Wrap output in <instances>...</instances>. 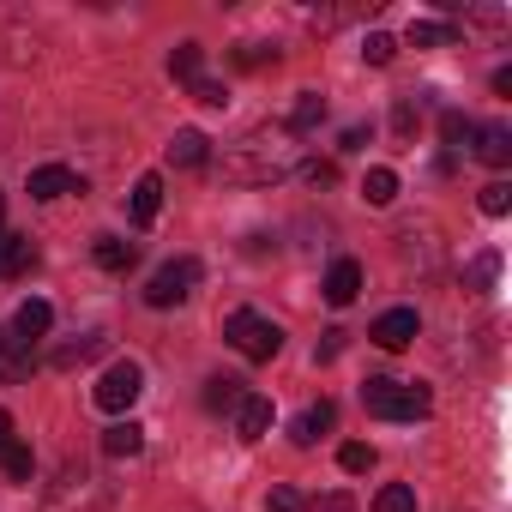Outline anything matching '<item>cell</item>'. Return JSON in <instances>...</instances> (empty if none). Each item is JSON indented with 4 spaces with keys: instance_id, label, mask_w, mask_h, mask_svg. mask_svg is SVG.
Listing matches in <instances>:
<instances>
[{
    "instance_id": "6da1fadb",
    "label": "cell",
    "mask_w": 512,
    "mask_h": 512,
    "mask_svg": "<svg viewBox=\"0 0 512 512\" xmlns=\"http://www.w3.org/2000/svg\"><path fill=\"white\" fill-rule=\"evenodd\" d=\"M296 151H302V145H296L290 127H253L247 139L229 145L223 169H229L235 181H278V175L296 169Z\"/></svg>"
},
{
    "instance_id": "7a4b0ae2",
    "label": "cell",
    "mask_w": 512,
    "mask_h": 512,
    "mask_svg": "<svg viewBox=\"0 0 512 512\" xmlns=\"http://www.w3.org/2000/svg\"><path fill=\"white\" fill-rule=\"evenodd\" d=\"M362 410L380 416V422H422L434 410V398H428V386H410V380H368Z\"/></svg>"
},
{
    "instance_id": "3957f363",
    "label": "cell",
    "mask_w": 512,
    "mask_h": 512,
    "mask_svg": "<svg viewBox=\"0 0 512 512\" xmlns=\"http://www.w3.org/2000/svg\"><path fill=\"white\" fill-rule=\"evenodd\" d=\"M223 338H229V350L247 356V362H272V356L284 350V332H278L266 314H253V308H235V314L223 320Z\"/></svg>"
},
{
    "instance_id": "277c9868",
    "label": "cell",
    "mask_w": 512,
    "mask_h": 512,
    "mask_svg": "<svg viewBox=\"0 0 512 512\" xmlns=\"http://www.w3.org/2000/svg\"><path fill=\"white\" fill-rule=\"evenodd\" d=\"M193 284H199V260H193V253H181V260L157 266V278L145 284V302L151 308H181L193 296Z\"/></svg>"
},
{
    "instance_id": "5b68a950",
    "label": "cell",
    "mask_w": 512,
    "mask_h": 512,
    "mask_svg": "<svg viewBox=\"0 0 512 512\" xmlns=\"http://www.w3.org/2000/svg\"><path fill=\"white\" fill-rule=\"evenodd\" d=\"M139 392H145V368H139V362H115V368H109V374L91 386L97 410H109V416L133 410V404H139Z\"/></svg>"
},
{
    "instance_id": "8992f818",
    "label": "cell",
    "mask_w": 512,
    "mask_h": 512,
    "mask_svg": "<svg viewBox=\"0 0 512 512\" xmlns=\"http://www.w3.org/2000/svg\"><path fill=\"white\" fill-rule=\"evenodd\" d=\"M422 332V320H416V308H386L374 326H368V338L380 344V350H404L410 338Z\"/></svg>"
},
{
    "instance_id": "52a82bcc",
    "label": "cell",
    "mask_w": 512,
    "mask_h": 512,
    "mask_svg": "<svg viewBox=\"0 0 512 512\" xmlns=\"http://www.w3.org/2000/svg\"><path fill=\"white\" fill-rule=\"evenodd\" d=\"M37 368V350L25 338H13V326H0V386H19Z\"/></svg>"
},
{
    "instance_id": "ba28073f",
    "label": "cell",
    "mask_w": 512,
    "mask_h": 512,
    "mask_svg": "<svg viewBox=\"0 0 512 512\" xmlns=\"http://www.w3.org/2000/svg\"><path fill=\"white\" fill-rule=\"evenodd\" d=\"M235 434H241V440H266V434H272V398L247 392V398L235 404Z\"/></svg>"
},
{
    "instance_id": "9c48e42d",
    "label": "cell",
    "mask_w": 512,
    "mask_h": 512,
    "mask_svg": "<svg viewBox=\"0 0 512 512\" xmlns=\"http://www.w3.org/2000/svg\"><path fill=\"white\" fill-rule=\"evenodd\" d=\"M61 193H85V181L73 175V169H61V163H43V169H31V199H61Z\"/></svg>"
},
{
    "instance_id": "30bf717a",
    "label": "cell",
    "mask_w": 512,
    "mask_h": 512,
    "mask_svg": "<svg viewBox=\"0 0 512 512\" xmlns=\"http://www.w3.org/2000/svg\"><path fill=\"white\" fill-rule=\"evenodd\" d=\"M49 326H55V308H49L43 296H31V302H19V314H13V338H25V344H37V338H49Z\"/></svg>"
},
{
    "instance_id": "8fae6325",
    "label": "cell",
    "mask_w": 512,
    "mask_h": 512,
    "mask_svg": "<svg viewBox=\"0 0 512 512\" xmlns=\"http://www.w3.org/2000/svg\"><path fill=\"white\" fill-rule=\"evenodd\" d=\"M332 422H338V404H332V398H320V404H308V410L296 416L290 440H296V446H314L320 434H332Z\"/></svg>"
},
{
    "instance_id": "7c38bea8",
    "label": "cell",
    "mask_w": 512,
    "mask_h": 512,
    "mask_svg": "<svg viewBox=\"0 0 512 512\" xmlns=\"http://www.w3.org/2000/svg\"><path fill=\"white\" fill-rule=\"evenodd\" d=\"M356 296H362V266H356V260H338V266L326 272V302H332V308H350Z\"/></svg>"
},
{
    "instance_id": "4fadbf2b",
    "label": "cell",
    "mask_w": 512,
    "mask_h": 512,
    "mask_svg": "<svg viewBox=\"0 0 512 512\" xmlns=\"http://www.w3.org/2000/svg\"><path fill=\"white\" fill-rule=\"evenodd\" d=\"M31 266H37L31 235H0V278H25Z\"/></svg>"
},
{
    "instance_id": "5bb4252c",
    "label": "cell",
    "mask_w": 512,
    "mask_h": 512,
    "mask_svg": "<svg viewBox=\"0 0 512 512\" xmlns=\"http://www.w3.org/2000/svg\"><path fill=\"white\" fill-rule=\"evenodd\" d=\"M470 139H476V157H482L488 169H506V163H512V127H476Z\"/></svg>"
},
{
    "instance_id": "9a60e30c",
    "label": "cell",
    "mask_w": 512,
    "mask_h": 512,
    "mask_svg": "<svg viewBox=\"0 0 512 512\" xmlns=\"http://www.w3.org/2000/svg\"><path fill=\"white\" fill-rule=\"evenodd\" d=\"M205 151H211V139H205L199 127H181V133L169 139V163H181V169H199Z\"/></svg>"
},
{
    "instance_id": "2e32d148",
    "label": "cell",
    "mask_w": 512,
    "mask_h": 512,
    "mask_svg": "<svg viewBox=\"0 0 512 512\" xmlns=\"http://www.w3.org/2000/svg\"><path fill=\"white\" fill-rule=\"evenodd\" d=\"M163 211V175H139L133 181V223H157Z\"/></svg>"
},
{
    "instance_id": "e0dca14e",
    "label": "cell",
    "mask_w": 512,
    "mask_h": 512,
    "mask_svg": "<svg viewBox=\"0 0 512 512\" xmlns=\"http://www.w3.org/2000/svg\"><path fill=\"white\" fill-rule=\"evenodd\" d=\"M103 452H109V458H139V452H145V428H139L133 416L115 422V428L103 434Z\"/></svg>"
},
{
    "instance_id": "ac0fdd59",
    "label": "cell",
    "mask_w": 512,
    "mask_h": 512,
    "mask_svg": "<svg viewBox=\"0 0 512 512\" xmlns=\"http://www.w3.org/2000/svg\"><path fill=\"white\" fill-rule=\"evenodd\" d=\"M133 260H139V247H133V241H121V235H97V266H103V272H133Z\"/></svg>"
},
{
    "instance_id": "d6986e66",
    "label": "cell",
    "mask_w": 512,
    "mask_h": 512,
    "mask_svg": "<svg viewBox=\"0 0 512 512\" xmlns=\"http://www.w3.org/2000/svg\"><path fill=\"white\" fill-rule=\"evenodd\" d=\"M320 121H326V97H320V91H302V97H296V109H290V133L302 139V133H314Z\"/></svg>"
},
{
    "instance_id": "ffe728a7",
    "label": "cell",
    "mask_w": 512,
    "mask_h": 512,
    "mask_svg": "<svg viewBox=\"0 0 512 512\" xmlns=\"http://www.w3.org/2000/svg\"><path fill=\"white\" fill-rule=\"evenodd\" d=\"M0 470H7V482H31V476H37L31 446H25V440H7V446H0Z\"/></svg>"
},
{
    "instance_id": "44dd1931",
    "label": "cell",
    "mask_w": 512,
    "mask_h": 512,
    "mask_svg": "<svg viewBox=\"0 0 512 512\" xmlns=\"http://www.w3.org/2000/svg\"><path fill=\"white\" fill-rule=\"evenodd\" d=\"M410 43H416V49H452V43H458V31H452V25H440V19H416V25H410Z\"/></svg>"
},
{
    "instance_id": "7402d4cb",
    "label": "cell",
    "mask_w": 512,
    "mask_h": 512,
    "mask_svg": "<svg viewBox=\"0 0 512 512\" xmlns=\"http://www.w3.org/2000/svg\"><path fill=\"white\" fill-rule=\"evenodd\" d=\"M199 67H205V49H199V43H181V49L169 55V79H181V85H193Z\"/></svg>"
},
{
    "instance_id": "603a6c76",
    "label": "cell",
    "mask_w": 512,
    "mask_h": 512,
    "mask_svg": "<svg viewBox=\"0 0 512 512\" xmlns=\"http://www.w3.org/2000/svg\"><path fill=\"white\" fill-rule=\"evenodd\" d=\"M103 350H109V338H103V332H91V338H79V344L55 350V368H79V362H91V356H103Z\"/></svg>"
},
{
    "instance_id": "cb8c5ba5",
    "label": "cell",
    "mask_w": 512,
    "mask_h": 512,
    "mask_svg": "<svg viewBox=\"0 0 512 512\" xmlns=\"http://www.w3.org/2000/svg\"><path fill=\"white\" fill-rule=\"evenodd\" d=\"M241 398H247V386H241V380H223V374H217V380H205V410H235Z\"/></svg>"
},
{
    "instance_id": "d4e9b609",
    "label": "cell",
    "mask_w": 512,
    "mask_h": 512,
    "mask_svg": "<svg viewBox=\"0 0 512 512\" xmlns=\"http://www.w3.org/2000/svg\"><path fill=\"white\" fill-rule=\"evenodd\" d=\"M362 199H368V205H392V199H398V175H392V169H368Z\"/></svg>"
},
{
    "instance_id": "484cf974",
    "label": "cell",
    "mask_w": 512,
    "mask_h": 512,
    "mask_svg": "<svg viewBox=\"0 0 512 512\" xmlns=\"http://www.w3.org/2000/svg\"><path fill=\"white\" fill-rule=\"evenodd\" d=\"M392 55H398V37H386V31H368L362 37V61L368 67H392Z\"/></svg>"
},
{
    "instance_id": "4316f807",
    "label": "cell",
    "mask_w": 512,
    "mask_h": 512,
    "mask_svg": "<svg viewBox=\"0 0 512 512\" xmlns=\"http://www.w3.org/2000/svg\"><path fill=\"white\" fill-rule=\"evenodd\" d=\"M374 512H416V488H404V482H386V488L374 494Z\"/></svg>"
},
{
    "instance_id": "83f0119b",
    "label": "cell",
    "mask_w": 512,
    "mask_h": 512,
    "mask_svg": "<svg viewBox=\"0 0 512 512\" xmlns=\"http://www.w3.org/2000/svg\"><path fill=\"white\" fill-rule=\"evenodd\" d=\"M470 133H476V121H464L458 109H446V115H440V139H446L452 151H458V145H470ZM452 151H446V157H452Z\"/></svg>"
},
{
    "instance_id": "f1b7e54d",
    "label": "cell",
    "mask_w": 512,
    "mask_h": 512,
    "mask_svg": "<svg viewBox=\"0 0 512 512\" xmlns=\"http://www.w3.org/2000/svg\"><path fill=\"white\" fill-rule=\"evenodd\" d=\"M338 464H344L350 476H368V470H374V446H362V440H350V446L338 452Z\"/></svg>"
},
{
    "instance_id": "f546056e",
    "label": "cell",
    "mask_w": 512,
    "mask_h": 512,
    "mask_svg": "<svg viewBox=\"0 0 512 512\" xmlns=\"http://www.w3.org/2000/svg\"><path fill=\"white\" fill-rule=\"evenodd\" d=\"M235 67H247V73H253V67H278V49H266V43H241V49H235Z\"/></svg>"
},
{
    "instance_id": "4dcf8cb0",
    "label": "cell",
    "mask_w": 512,
    "mask_h": 512,
    "mask_svg": "<svg viewBox=\"0 0 512 512\" xmlns=\"http://www.w3.org/2000/svg\"><path fill=\"white\" fill-rule=\"evenodd\" d=\"M500 278V253H476V266H470V290H494Z\"/></svg>"
},
{
    "instance_id": "1f68e13d",
    "label": "cell",
    "mask_w": 512,
    "mask_h": 512,
    "mask_svg": "<svg viewBox=\"0 0 512 512\" xmlns=\"http://www.w3.org/2000/svg\"><path fill=\"white\" fill-rule=\"evenodd\" d=\"M482 211H488V217H506V211H512V187H506V181H488V187H482Z\"/></svg>"
},
{
    "instance_id": "d6a6232c",
    "label": "cell",
    "mask_w": 512,
    "mask_h": 512,
    "mask_svg": "<svg viewBox=\"0 0 512 512\" xmlns=\"http://www.w3.org/2000/svg\"><path fill=\"white\" fill-rule=\"evenodd\" d=\"M193 103H205V109H223V103H229V91H223L217 79H205V73H199V79H193Z\"/></svg>"
},
{
    "instance_id": "836d02e7",
    "label": "cell",
    "mask_w": 512,
    "mask_h": 512,
    "mask_svg": "<svg viewBox=\"0 0 512 512\" xmlns=\"http://www.w3.org/2000/svg\"><path fill=\"white\" fill-rule=\"evenodd\" d=\"M302 175H308L314 187H332V181H338V163H326V157H314V163H302Z\"/></svg>"
},
{
    "instance_id": "e575fe53",
    "label": "cell",
    "mask_w": 512,
    "mask_h": 512,
    "mask_svg": "<svg viewBox=\"0 0 512 512\" xmlns=\"http://www.w3.org/2000/svg\"><path fill=\"white\" fill-rule=\"evenodd\" d=\"M392 127H398V139H410V133H416V103H410V97L392 109Z\"/></svg>"
},
{
    "instance_id": "d590c367",
    "label": "cell",
    "mask_w": 512,
    "mask_h": 512,
    "mask_svg": "<svg viewBox=\"0 0 512 512\" xmlns=\"http://www.w3.org/2000/svg\"><path fill=\"white\" fill-rule=\"evenodd\" d=\"M296 506H302L296 488H272V494H266V512H296Z\"/></svg>"
},
{
    "instance_id": "8d00e7d4",
    "label": "cell",
    "mask_w": 512,
    "mask_h": 512,
    "mask_svg": "<svg viewBox=\"0 0 512 512\" xmlns=\"http://www.w3.org/2000/svg\"><path fill=\"white\" fill-rule=\"evenodd\" d=\"M338 350H344V332H326V338H320V350H314V356H320V362H332V356H338Z\"/></svg>"
},
{
    "instance_id": "74e56055",
    "label": "cell",
    "mask_w": 512,
    "mask_h": 512,
    "mask_svg": "<svg viewBox=\"0 0 512 512\" xmlns=\"http://www.w3.org/2000/svg\"><path fill=\"white\" fill-rule=\"evenodd\" d=\"M7 440H13V416H7V410H0V446H7Z\"/></svg>"
},
{
    "instance_id": "f35d334b",
    "label": "cell",
    "mask_w": 512,
    "mask_h": 512,
    "mask_svg": "<svg viewBox=\"0 0 512 512\" xmlns=\"http://www.w3.org/2000/svg\"><path fill=\"white\" fill-rule=\"evenodd\" d=\"M0 211H7V199H0Z\"/></svg>"
}]
</instances>
